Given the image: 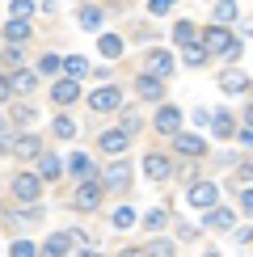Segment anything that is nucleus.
Listing matches in <instances>:
<instances>
[{"instance_id": "a878e982", "label": "nucleus", "mask_w": 253, "mask_h": 257, "mask_svg": "<svg viewBox=\"0 0 253 257\" xmlns=\"http://www.w3.org/2000/svg\"><path fill=\"white\" fill-rule=\"evenodd\" d=\"M101 55L105 59H118L122 55V38L118 34H101Z\"/></svg>"}, {"instance_id": "412c9836", "label": "nucleus", "mask_w": 253, "mask_h": 257, "mask_svg": "<svg viewBox=\"0 0 253 257\" xmlns=\"http://www.w3.org/2000/svg\"><path fill=\"white\" fill-rule=\"evenodd\" d=\"M9 84H13V89H21V93H34V89H38V72H26V68H17Z\"/></svg>"}, {"instance_id": "f257e3e1", "label": "nucleus", "mask_w": 253, "mask_h": 257, "mask_svg": "<svg viewBox=\"0 0 253 257\" xmlns=\"http://www.w3.org/2000/svg\"><path fill=\"white\" fill-rule=\"evenodd\" d=\"M203 47H207V55H224V59H236L240 55V42L232 38L228 30H219V26L203 34Z\"/></svg>"}, {"instance_id": "72a5a7b5", "label": "nucleus", "mask_w": 253, "mask_h": 257, "mask_svg": "<svg viewBox=\"0 0 253 257\" xmlns=\"http://www.w3.org/2000/svg\"><path fill=\"white\" fill-rule=\"evenodd\" d=\"M131 223H135V211H131V207H118V211H114V228H131Z\"/></svg>"}, {"instance_id": "7ed1b4c3", "label": "nucleus", "mask_w": 253, "mask_h": 257, "mask_svg": "<svg viewBox=\"0 0 253 257\" xmlns=\"http://www.w3.org/2000/svg\"><path fill=\"white\" fill-rule=\"evenodd\" d=\"M89 105H93L97 114H110V110H118V105H122V93L114 89V84H101V89L89 97Z\"/></svg>"}, {"instance_id": "c9c22d12", "label": "nucleus", "mask_w": 253, "mask_h": 257, "mask_svg": "<svg viewBox=\"0 0 253 257\" xmlns=\"http://www.w3.org/2000/svg\"><path fill=\"white\" fill-rule=\"evenodd\" d=\"M30 9H34L30 0H13V17H21V21H26V17H30Z\"/></svg>"}, {"instance_id": "f704fd0d", "label": "nucleus", "mask_w": 253, "mask_h": 257, "mask_svg": "<svg viewBox=\"0 0 253 257\" xmlns=\"http://www.w3.org/2000/svg\"><path fill=\"white\" fill-rule=\"evenodd\" d=\"M148 9H152V17H165L173 13V0H148Z\"/></svg>"}, {"instance_id": "bb28decb", "label": "nucleus", "mask_w": 253, "mask_h": 257, "mask_svg": "<svg viewBox=\"0 0 253 257\" xmlns=\"http://www.w3.org/2000/svg\"><path fill=\"white\" fill-rule=\"evenodd\" d=\"M80 26H84V30H97V26H101V9H97V5H84V9H80Z\"/></svg>"}, {"instance_id": "39448f33", "label": "nucleus", "mask_w": 253, "mask_h": 257, "mask_svg": "<svg viewBox=\"0 0 253 257\" xmlns=\"http://www.w3.org/2000/svg\"><path fill=\"white\" fill-rule=\"evenodd\" d=\"M97 202H101V186H97V181H80V190H76V198H72V207H80V211H93V207H97Z\"/></svg>"}, {"instance_id": "4468645a", "label": "nucleus", "mask_w": 253, "mask_h": 257, "mask_svg": "<svg viewBox=\"0 0 253 257\" xmlns=\"http://www.w3.org/2000/svg\"><path fill=\"white\" fill-rule=\"evenodd\" d=\"M105 186H110V190H126V186H131V169H126L122 160L110 165V169H105Z\"/></svg>"}, {"instance_id": "a19ab883", "label": "nucleus", "mask_w": 253, "mask_h": 257, "mask_svg": "<svg viewBox=\"0 0 253 257\" xmlns=\"http://www.w3.org/2000/svg\"><path fill=\"white\" fill-rule=\"evenodd\" d=\"M118 257H148V253H144V249H122Z\"/></svg>"}, {"instance_id": "ddd939ff", "label": "nucleus", "mask_w": 253, "mask_h": 257, "mask_svg": "<svg viewBox=\"0 0 253 257\" xmlns=\"http://www.w3.org/2000/svg\"><path fill=\"white\" fill-rule=\"evenodd\" d=\"M13 152L21 156V160H30V156H42V139L30 131V135H21V139H13Z\"/></svg>"}, {"instance_id": "b1692460", "label": "nucleus", "mask_w": 253, "mask_h": 257, "mask_svg": "<svg viewBox=\"0 0 253 257\" xmlns=\"http://www.w3.org/2000/svg\"><path fill=\"white\" fill-rule=\"evenodd\" d=\"M165 223H169V211H165V207H152V211L144 215V228H148V232H161Z\"/></svg>"}, {"instance_id": "cd10ccee", "label": "nucleus", "mask_w": 253, "mask_h": 257, "mask_svg": "<svg viewBox=\"0 0 253 257\" xmlns=\"http://www.w3.org/2000/svg\"><path fill=\"white\" fill-rule=\"evenodd\" d=\"M63 68H68L72 80H80L84 72H89V63H84V55H68V59H63Z\"/></svg>"}, {"instance_id": "f8f14e48", "label": "nucleus", "mask_w": 253, "mask_h": 257, "mask_svg": "<svg viewBox=\"0 0 253 257\" xmlns=\"http://www.w3.org/2000/svg\"><path fill=\"white\" fill-rule=\"evenodd\" d=\"M173 148H177L182 156H203V152H207V144H203L198 135H182V131L173 135Z\"/></svg>"}, {"instance_id": "f3484780", "label": "nucleus", "mask_w": 253, "mask_h": 257, "mask_svg": "<svg viewBox=\"0 0 253 257\" xmlns=\"http://www.w3.org/2000/svg\"><path fill=\"white\" fill-rule=\"evenodd\" d=\"M211 131H215L219 139H232V135H236V122H232V114H228V110L211 114Z\"/></svg>"}, {"instance_id": "f03ea898", "label": "nucleus", "mask_w": 253, "mask_h": 257, "mask_svg": "<svg viewBox=\"0 0 253 257\" xmlns=\"http://www.w3.org/2000/svg\"><path fill=\"white\" fill-rule=\"evenodd\" d=\"M13 194H17V202H38V194H42L38 173H17L13 177Z\"/></svg>"}, {"instance_id": "4c0bfd02", "label": "nucleus", "mask_w": 253, "mask_h": 257, "mask_svg": "<svg viewBox=\"0 0 253 257\" xmlns=\"http://www.w3.org/2000/svg\"><path fill=\"white\" fill-rule=\"evenodd\" d=\"M236 240L240 244H253V228H236Z\"/></svg>"}, {"instance_id": "49530a36", "label": "nucleus", "mask_w": 253, "mask_h": 257, "mask_svg": "<svg viewBox=\"0 0 253 257\" xmlns=\"http://www.w3.org/2000/svg\"><path fill=\"white\" fill-rule=\"evenodd\" d=\"M207 257H219V253H215V249H211V253H207Z\"/></svg>"}, {"instance_id": "dca6fc26", "label": "nucleus", "mask_w": 253, "mask_h": 257, "mask_svg": "<svg viewBox=\"0 0 253 257\" xmlns=\"http://www.w3.org/2000/svg\"><path fill=\"white\" fill-rule=\"evenodd\" d=\"M148 68H152V76H169V72H173V55L156 47L152 55H148Z\"/></svg>"}, {"instance_id": "0eeeda50", "label": "nucleus", "mask_w": 253, "mask_h": 257, "mask_svg": "<svg viewBox=\"0 0 253 257\" xmlns=\"http://www.w3.org/2000/svg\"><path fill=\"white\" fill-rule=\"evenodd\" d=\"M177 126H182V110H177V105H161V110H156V131L177 135Z\"/></svg>"}, {"instance_id": "9d476101", "label": "nucleus", "mask_w": 253, "mask_h": 257, "mask_svg": "<svg viewBox=\"0 0 253 257\" xmlns=\"http://www.w3.org/2000/svg\"><path fill=\"white\" fill-rule=\"evenodd\" d=\"M126 144H131V135L118 131V126L101 135V152H110V156H122V152H126Z\"/></svg>"}, {"instance_id": "c03bdc74", "label": "nucleus", "mask_w": 253, "mask_h": 257, "mask_svg": "<svg viewBox=\"0 0 253 257\" xmlns=\"http://www.w3.org/2000/svg\"><path fill=\"white\" fill-rule=\"evenodd\" d=\"M80 257H101V253H97V249H89V253H84V249H80Z\"/></svg>"}, {"instance_id": "4be33fe9", "label": "nucleus", "mask_w": 253, "mask_h": 257, "mask_svg": "<svg viewBox=\"0 0 253 257\" xmlns=\"http://www.w3.org/2000/svg\"><path fill=\"white\" fill-rule=\"evenodd\" d=\"M30 34H34V30H30V21H21V17H13V21H9V30H5L9 42H26Z\"/></svg>"}, {"instance_id": "1a4fd4ad", "label": "nucleus", "mask_w": 253, "mask_h": 257, "mask_svg": "<svg viewBox=\"0 0 253 257\" xmlns=\"http://www.w3.org/2000/svg\"><path fill=\"white\" fill-rule=\"evenodd\" d=\"M135 93H140V97H148V101H156V97H165V80L148 72V76L135 80Z\"/></svg>"}, {"instance_id": "e433bc0d", "label": "nucleus", "mask_w": 253, "mask_h": 257, "mask_svg": "<svg viewBox=\"0 0 253 257\" xmlns=\"http://www.w3.org/2000/svg\"><path fill=\"white\" fill-rule=\"evenodd\" d=\"M240 207H245L249 215H253V190H240Z\"/></svg>"}, {"instance_id": "ea45409f", "label": "nucleus", "mask_w": 253, "mask_h": 257, "mask_svg": "<svg viewBox=\"0 0 253 257\" xmlns=\"http://www.w3.org/2000/svg\"><path fill=\"white\" fill-rule=\"evenodd\" d=\"M240 177H245V181H253V160H245V165H240Z\"/></svg>"}, {"instance_id": "58836bf2", "label": "nucleus", "mask_w": 253, "mask_h": 257, "mask_svg": "<svg viewBox=\"0 0 253 257\" xmlns=\"http://www.w3.org/2000/svg\"><path fill=\"white\" fill-rule=\"evenodd\" d=\"M9 97H13V84H9L5 76H0V101H9Z\"/></svg>"}, {"instance_id": "2eb2a0df", "label": "nucleus", "mask_w": 253, "mask_h": 257, "mask_svg": "<svg viewBox=\"0 0 253 257\" xmlns=\"http://www.w3.org/2000/svg\"><path fill=\"white\" fill-rule=\"evenodd\" d=\"M68 244H72L68 232H55V236H51V240L38 249V257H63V253H68Z\"/></svg>"}, {"instance_id": "2f4dec72", "label": "nucleus", "mask_w": 253, "mask_h": 257, "mask_svg": "<svg viewBox=\"0 0 253 257\" xmlns=\"http://www.w3.org/2000/svg\"><path fill=\"white\" fill-rule=\"evenodd\" d=\"M51 131H55L59 139H72V135H76V122H72V118H55V122H51Z\"/></svg>"}, {"instance_id": "9b49d317", "label": "nucleus", "mask_w": 253, "mask_h": 257, "mask_svg": "<svg viewBox=\"0 0 253 257\" xmlns=\"http://www.w3.org/2000/svg\"><path fill=\"white\" fill-rule=\"evenodd\" d=\"M219 89H224V93H245V89H253V80L245 76V72H236V68H228L224 76H219Z\"/></svg>"}, {"instance_id": "6e6552de", "label": "nucleus", "mask_w": 253, "mask_h": 257, "mask_svg": "<svg viewBox=\"0 0 253 257\" xmlns=\"http://www.w3.org/2000/svg\"><path fill=\"white\" fill-rule=\"evenodd\" d=\"M51 97H55V105H72V101H76L80 97V84L76 80H55V84H51Z\"/></svg>"}, {"instance_id": "c756f323", "label": "nucleus", "mask_w": 253, "mask_h": 257, "mask_svg": "<svg viewBox=\"0 0 253 257\" xmlns=\"http://www.w3.org/2000/svg\"><path fill=\"white\" fill-rule=\"evenodd\" d=\"M232 17H236V5H232V0H219V5H215V26H219V21L228 26Z\"/></svg>"}, {"instance_id": "423d86ee", "label": "nucleus", "mask_w": 253, "mask_h": 257, "mask_svg": "<svg viewBox=\"0 0 253 257\" xmlns=\"http://www.w3.org/2000/svg\"><path fill=\"white\" fill-rule=\"evenodd\" d=\"M144 173L152 181H169V177H173V165H169V156H152V152H148L144 156Z\"/></svg>"}, {"instance_id": "5701e85b", "label": "nucleus", "mask_w": 253, "mask_h": 257, "mask_svg": "<svg viewBox=\"0 0 253 257\" xmlns=\"http://www.w3.org/2000/svg\"><path fill=\"white\" fill-rule=\"evenodd\" d=\"M68 169H72V173H76L80 181H89V177H93V160L84 156V152H76V156H72V160H68Z\"/></svg>"}, {"instance_id": "6ab92c4d", "label": "nucleus", "mask_w": 253, "mask_h": 257, "mask_svg": "<svg viewBox=\"0 0 253 257\" xmlns=\"http://www.w3.org/2000/svg\"><path fill=\"white\" fill-rule=\"evenodd\" d=\"M173 42H177V47L198 42V26H194V21H177V26H173Z\"/></svg>"}, {"instance_id": "473e14b6", "label": "nucleus", "mask_w": 253, "mask_h": 257, "mask_svg": "<svg viewBox=\"0 0 253 257\" xmlns=\"http://www.w3.org/2000/svg\"><path fill=\"white\" fill-rule=\"evenodd\" d=\"M9 257H38V249L30 240H13V249H9Z\"/></svg>"}, {"instance_id": "a18cd8bd", "label": "nucleus", "mask_w": 253, "mask_h": 257, "mask_svg": "<svg viewBox=\"0 0 253 257\" xmlns=\"http://www.w3.org/2000/svg\"><path fill=\"white\" fill-rule=\"evenodd\" d=\"M0 148H5V118H0Z\"/></svg>"}, {"instance_id": "a211bd4d", "label": "nucleus", "mask_w": 253, "mask_h": 257, "mask_svg": "<svg viewBox=\"0 0 253 257\" xmlns=\"http://www.w3.org/2000/svg\"><path fill=\"white\" fill-rule=\"evenodd\" d=\"M63 177V165L55 156H38V181H59Z\"/></svg>"}, {"instance_id": "c85d7f7f", "label": "nucleus", "mask_w": 253, "mask_h": 257, "mask_svg": "<svg viewBox=\"0 0 253 257\" xmlns=\"http://www.w3.org/2000/svg\"><path fill=\"white\" fill-rule=\"evenodd\" d=\"M59 68H63V59H59V55H51V51H47V55L38 59V72H42V76H55Z\"/></svg>"}, {"instance_id": "20e7f679", "label": "nucleus", "mask_w": 253, "mask_h": 257, "mask_svg": "<svg viewBox=\"0 0 253 257\" xmlns=\"http://www.w3.org/2000/svg\"><path fill=\"white\" fill-rule=\"evenodd\" d=\"M215 198H219V190L211 186V181H194V186H190V202H194L198 211H211V207H215Z\"/></svg>"}, {"instance_id": "393cba45", "label": "nucleus", "mask_w": 253, "mask_h": 257, "mask_svg": "<svg viewBox=\"0 0 253 257\" xmlns=\"http://www.w3.org/2000/svg\"><path fill=\"white\" fill-rule=\"evenodd\" d=\"M182 51H186L190 68H203V63H207V47H203V42H190V47H182Z\"/></svg>"}, {"instance_id": "aec40b11", "label": "nucleus", "mask_w": 253, "mask_h": 257, "mask_svg": "<svg viewBox=\"0 0 253 257\" xmlns=\"http://www.w3.org/2000/svg\"><path fill=\"white\" fill-rule=\"evenodd\" d=\"M232 223H236V219H232V211H228V207H211V211H207V228H219V232H228Z\"/></svg>"}, {"instance_id": "7c9ffc66", "label": "nucleus", "mask_w": 253, "mask_h": 257, "mask_svg": "<svg viewBox=\"0 0 253 257\" xmlns=\"http://www.w3.org/2000/svg\"><path fill=\"white\" fill-rule=\"evenodd\" d=\"M144 253H148V257H173V240H152Z\"/></svg>"}, {"instance_id": "79ce46f5", "label": "nucleus", "mask_w": 253, "mask_h": 257, "mask_svg": "<svg viewBox=\"0 0 253 257\" xmlns=\"http://www.w3.org/2000/svg\"><path fill=\"white\" fill-rule=\"evenodd\" d=\"M245 148H253V126H249V131H245Z\"/></svg>"}, {"instance_id": "37998d69", "label": "nucleus", "mask_w": 253, "mask_h": 257, "mask_svg": "<svg viewBox=\"0 0 253 257\" xmlns=\"http://www.w3.org/2000/svg\"><path fill=\"white\" fill-rule=\"evenodd\" d=\"M245 118H249V126H253V101H249V110H245Z\"/></svg>"}]
</instances>
